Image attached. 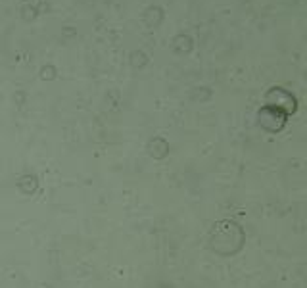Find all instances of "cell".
Segmentation results:
<instances>
[{
	"label": "cell",
	"instance_id": "cell-1",
	"mask_svg": "<svg viewBox=\"0 0 307 288\" xmlns=\"http://www.w3.org/2000/svg\"><path fill=\"white\" fill-rule=\"evenodd\" d=\"M161 19H163V12L156 6H152L144 12V23L148 27H158L161 23Z\"/></svg>",
	"mask_w": 307,
	"mask_h": 288
},
{
	"label": "cell",
	"instance_id": "cell-2",
	"mask_svg": "<svg viewBox=\"0 0 307 288\" xmlns=\"http://www.w3.org/2000/svg\"><path fill=\"white\" fill-rule=\"evenodd\" d=\"M148 61V58H146V54L141 52V50H137V52L131 54V63L132 66H137V68H142L144 63Z\"/></svg>",
	"mask_w": 307,
	"mask_h": 288
},
{
	"label": "cell",
	"instance_id": "cell-3",
	"mask_svg": "<svg viewBox=\"0 0 307 288\" xmlns=\"http://www.w3.org/2000/svg\"><path fill=\"white\" fill-rule=\"evenodd\" d=\"M37 16H39V12H37L33 6H23V8H21V18L25 19V21H33Z\"/></svg>",
	"mask_w": 307,
	"mask_h": 288
},
{
	"label": "cell",
	"instance_id": "cell-4",
	"mask_svg": "<svg viewBox=\"0 0 307 288\" xmlns=\"http://www.w3.org/2000/svg\"><path fill=\"white\" fill-rule=\"evenodd\" d=\"M41 77L43 79H54L56 77V68L54 66H44L41 70Z\"/></svg>",
	"mask_w": 307,
	"mask_h": 288
},
{
	"label": "cell",
	"instance_id": "cell-5",
	"mask_svg": "<svg viewBox=\"0 0 307 288\" xmlns=\"http://www.w3.org/2000/svg\"><path fill=\"white\" fill-rule=\"evenodd\" d=\"M61 35L65 37V39H67V37H73V35H75V29H73V27H70V25H65L63 29H61Z\"/></svg>",
	"mask_w": 307,
	"mask_h": 288
}]
</instances>
